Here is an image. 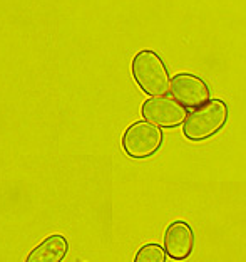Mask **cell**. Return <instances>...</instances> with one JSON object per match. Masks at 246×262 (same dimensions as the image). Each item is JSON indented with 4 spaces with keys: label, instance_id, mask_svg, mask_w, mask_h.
Listing matches in <instances>:
<instances>
[{
    "label": "cell",
    "instance_id": "cell-6",
    "mask_svg": "<svg viewBox=\"0 0 246 262\" xmlns=\"http://www.w3.org/2000/svg\"><path fill=\"white\" fill-rule=\"evenodd\" d=\"M194 230L184 220H175L164 232V252L173 260H186L194 251Z\"/></svg>",
    "mask_w": 246,
    "mask_h": 262
},
{
    "label": "cell",
    "instance_id": "cell-3",
    "mask_svg": "<svg viewBox=\"0 0 246 262\" xmlns=\"http://www.w3.org/2000/svg\"><path fill=\"white\" fill-rule=\"evenodd\" d=\"M163 131L147 121H136L124 131L122 148L131 158L144 160L153 157L163 145Z\"/></svg>",
    "mask_w": 246,
    "mask_h": 262
},
{
    "label": "cell",
    "instance_id": "cell-8",
    "mask_svg": "<svg viewBox=\"0 0 246 262\" xmlns=\"http://www.w3.org/2000/svg\"><path fill=\"white\" fill-rule=\"evenodd\" d=\"M166 252L164 249L159 246V244L149 242L144 244V246L136 252L134 255V262H166Z\"/></svg>",
    "mask_w": 246,
    "mask_h": 262
},
{
    "label": "cell",
    "instance_id": "cell-4",
    "mask_svg": "<svg viewBox=\"0 0 246 262\" xmlns=\"http://www.w3.org/2000/svg\"><path fill=\"white\" fill-rule=\"evenodd\" d=\"M141 113L144 120L154 126L161 128H176L186 120V108L176 103L171 96H153L142 103Z\"/></svg>",
    "mask_w": 246,
    "mask_h": 262
},
{
    "label": "cell",
    "instance_id": "cell-5",
    "mask_svg": "<svg viewBox=\"0 0 246 262\" xmlns=\"http://www.w3.org/2000/svg\"><path fill=\"white\" fill-rule=\"evenodd\" d=\"M171 98L183 108H198L209 101V88L200 76L179 73L169 79Z\"/></svg>",
    "mask_w": 246,
    "mask_h": 262
},
{
    "label": "cell",
    "instance_id": "cell-1",
    "mask_svg": "<svg viewBox=\"0 0 246 262\" xmlns=\"http://www.w3.org/2000/svg\"><path fill=\"white\" fill-rule=\"evenodd\" d=\"M131 73L136 84L149 96H166L169 91V73L156 51L142 49L133 59Z\"/></svg>",
    "mask_w": 246,
    "mask_h": 262
},
{
    "label": "cell",
    "instance_id": "cell-2",
    "mask_svg": "<svg viewBox=\"0 0 246 262\" xmlns=\"http://www.w3.org/2000/svg\"><path fill=\"white\" fill-rule=\"evenodd\" d=\"M228 121V106L221 99L206 101L186 115L183 133L189 141H205L219 133Z\"/></svg>",
    "mask_w": 246,
    "mask_h": 262
},
{
    "label": "cell",
    "instance_id": "cell-7",
    "mask_svg": "<svg viewBox=\"0 0 246 262\" xmlns=\"http://www.w3.org/2000/svg\"><path fill=\"white\" fill-rule=\"evenodd\" d=\"M67 252V237L62 234H51L27 254L26 262H62Z\"/></svg>",
    "mask_w": 246,
    "mask_h": 262
}]
</instances>
